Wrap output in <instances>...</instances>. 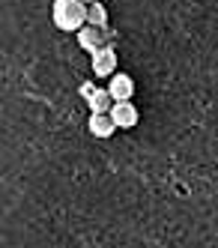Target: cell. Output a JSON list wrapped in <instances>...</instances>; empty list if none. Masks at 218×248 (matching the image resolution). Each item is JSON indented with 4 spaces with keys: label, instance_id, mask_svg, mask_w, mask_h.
<instances>
[{
    "label": "cell",
    "instance_id": "obj_7",
    "mask_svg": "<svg viewBox=\"0 0 218 248\" xmlns=\"http://www.w3.org/2000/svg\"><path fill=\"white\" fill-rule=\"evenodd\" d=\"M90 132L105 140V138H111L117 132V123H114L111 114H90Z\"/></svg>",
    "mask_w": 218,
    "mask_h": 248
},
{
    "label": "cell",
    "instance_id": "obj_2",
    "mask_svg": "<svg viewBox=\"0 0 218 248\" xmlns=\"http://www.w3.org/2000/svg\"><path fill=\"white\" fill-rule=\"evenodd\" d=\"M111 39H114V36L108 33V27H93V24H87V27L78 30V45H81L84 51H90V54H96V51L105 48Z\"/></svg>",
    "mask_w": 218,
    "mask_h": 248
},
{
    "label": "cell",
    "instance_id": "obj_5",
    "mask_svg": "<svg viewBox=\"0 0 218 248\" xmlns=\"http://www.w3.org/2000/svg\"><path fill=\"white\" fill-rule=\"evenodd\" d=\"M108 93L114 96V102H132V96H135V81L129 78V75H114L111 78V84H108Z\"/></svg>",
    "mask_w": 218,
    "mask_h": 248
},
{
    "label": "cell",
    "instance_id": "obj_9",
    "mask_svg": "<svg viewBox=\"0 0 218 248\" xmlns=\"http://www.w3.org/2000/svg\"><path fill=\"white\" fill-rule=\"evenodd\" d=\"M84 3H93V0H84Z\"/></svg>",
    "mask_w": 218,
    "mask_h": 248
},
{
    "label": "cell",
    "instance_id": "obj_1",
    "mask_svg": "<svg viewBox=\"0 0 218 248\" xmlns=\"http://www.w3.org/2000/svg\"><path fill=\"white\" fill-rule=\"evenodd\" d=\"M87 9H90V3H84V0H54L51 18L60 30L78 33L81 27H87Z\"/></svg>",
    "mask_w": 218,
    "mask_h": 248
},
{
    "label": "cell",
    "instance_id": "obj_3",
    "mask_svg": "<svg viewBox=\"0 0 218 248\" xmlns=\"http://www.w3.org/2000/svg\"><path fill=\"white\" fill-rule=\"evenodd\" d=\"M93 72H96V78H114L117 75V51L111 45L99 48L93 54Z\"/></svg>",
    "mask_w": 218,
    "mask_h": 248
},
{
    "label": "cell",
    "instance_id": "obj_4",
    "mask_svg": "<svg viewBox=\"0 0 218 248\" xmlns=\"http://www.w3.org/2000/svg\"><path fill=\"white\" fill-rule=\"evenodd\" d=\"M111 117H114V123H117V129H135L138 120H140L135 102H114Z\"/></svg>",
    "mask_w": 218,
    "mask_h": 248
},
{
    "label": "cell",
    "instance_id": "obj_8",
    "mask_svg": "<svg viewBox=\"0 0 218 248\" xmlns=\"http://www.w3.org/2000/svg\"><path fill=\"white\" fill-rule=\"evenodd\" d=\"M87 24H93V27H108V9L99 3V0H93L87 9Z\"/></svg>",
    "mask_w": 218,
    "mask_h": 248
},
{
    "label": "cell",
    "instance_id": "obj_6",
    "mask_svg": "<svg viewBox=\"0 0 218 248\" xmlns=\"http://www.w3.org/2000/svg\"><path fill=\"white\" fill-rule=\"evenodd\" d=\"M84 93H87V102H90V111L93 114H111L114 96L108 90H90V87H84Z\"/></svg>",
    "mask_w": 218,
    "mask_h": 248
}]
</instances>
